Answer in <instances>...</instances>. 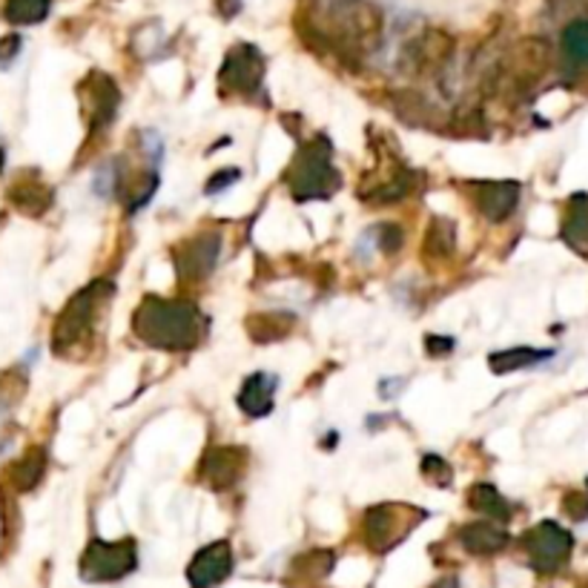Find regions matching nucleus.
I'll return each mask as SVG.
<instances>
[{"instance_id": "423d86ee", "label": "nucleus", "mask_w": 588, "mask_h": 588, "mask_svg": "<svg viewBox=\"0 0 588 588\" xmlns=\"http://www.w3.org/2000/svg\"><path fill=\"white\" fill-rule=\"evenodd\" d=\"M221 83L230 92H245L253 96L256 89H261V78H265V58L250 43H239L227 52L225 67H221Z\"/></svg>"}, {"instance_id": "1a4fd4ad", "label": "nucleus", "mask_w": 588, "mask_h": 588, "mask_svg": "<svg viewBox=\"0 0 588 588\" xmlns=\"http://www.w3.org/2000/svg\"><path fill=\"white\" fill-rule=\"evenodd\" d=\"M522 187L517 181H482L477 185V207L491 221H506L520 201Z\"/></svg>"}, {"instance_id": "6ab92c4d", "label": "nucleus", "mask_w": 588, "mask_h": 588, "mask_svg": "<svg viewBox=\"0 0 588 588\" xmlns=\"http://www.w3.org/2000/svg\"><path fill=\"white\" fill-rule=\"evenodd\" d=\"M43 468H47V457H43V451H29L21 462H14L9 477H12L18 491H32V488L41 482Z\"/></svg>"}, {"instance_id": "dca6fc26", "label": "nucleus", "mask_w": 588, "mask_h": 588, "mask_svg": "<svg viewBox=\"0 0 588 588\" xmlns=\"http://www.w3.org/2000/svg\"><path fill=\"white\" fill-rule=\"evenodd\" d=\"M471 508L479 514H486L491 520L508 522L511 520V506L494 486H474L471 488Z\"/></svg>"}, {"instance_id": "0eeeda50", "label": "nucleus", "mask_w": 588, "mask_h": 588, "mask_svg": "<svg viewBox=\"0 0 588 588\" xmlns=\"http://www.w3.org/2000/svg\"><path fill=\"white\" fill-rule=\"evenodd\" d=\"M413 526H417V522L408 517V508L379 506L370 508L368 517H365V537H368V546L373 548V551H388V548L397 546Z\"/></svg>"}, {"instance_id": "a211bd4d", "label": "nucleus", "mask_w": 588, "mask_h": 588, "mask_svg": "<svg viewBox=\"0 0 588 588\" xmlns=\"http://www.w3.org/2000/svg\"><path fill=\"white\" fill-rule=\"evenodd\" d=\"M562 56L568 63H588V21H571L562 29Z\"/></svg>"}, {"instance_id": "9b49d317", "label": "nucleus", "mask_w": 588, "mask_h": 588, "mask_svg": "<svg viewBox=\"0 0 588 588\" xmlns=\"http://www.w3.org/2000/svg\"><path fill=\"white\" fill-rule=\"evenodd\" d=\"M276 390H279V379L273 373H253L241 385L239 408L253 419L267 417L276 408Z\"/></svg>"}, {"instance_id": "393cba45", "label": "nucleus", "mask_w": 588, "mask_h": 588, "mask_svg": "<svg viewBox=\"0 0 588 588\" xmlns=\"http://www.w3.org/2000/svg\"><path fill=\"white\" fill-rule=\"evenodd\" d=\"M454 345H457V342H454L451 336H428V339H425V348H428V353H431V356L451 353Z\"/></svg>"}, {"instance_id": "5701e85b", "label": "nucleus", "mask_w": 588, "mask_h": 588, "mask_svg": "<svg viewBox=\"0 0 588 588\" xmlns=\"http://www.w3.org/2000/svg\"><path fill=\"white\" fill-rule=\"evenodd\" d=\"M18 52H21V38H18V34L3 38V41H0V67H9V63L18 58Z\"/></svg>"}, {"instance_id": "a878e982", "label": "nucleus", "mask_w": 588, "mask_h": 588, "mask_svg": "<svg viewBox=\"0 0 588 588\" xmlns=\"http://www.w3.org/2000/svg\"><path fill=\"white\" fill-rule=\"evenodd\" d=\"M433 588H459V580H457V577H445V580L437 582Z\"/></svg>"}, {"instance_id": "6e6552de", "label": "nucleus", "mask_w": 588, "mask_h": 588, "mask_svg": "<svg viewBox=\"0 0 588 588\" xmlns=\"http://www.w3.org/2000/svg\"><path fill=\"white\" fill-rule=\"evenodd\" d=\"M233 571V548L230 542L219 540L210 542L192 557L190 568H187V580L192 588H216L230 577Z\"/></svg>"}, {"instance_id": "4be33fe9", "label": "nucleus", "mask_w": 588, "mask_h": 588, "mask_svg": "<svg viewBox=\"0 0 588 588\" xmlns=\"http://www.w3.org/2000/svg\"><path fill=\"white\" fill-rule=\"evenodd\" d=\"M239 176H241V172L236 170V167H230V170H219L216 176L210 178V181H207L205 192H207V196H216V192H221L225 187H233L236 181H239Z\"/></svg>"}, {"instance_id": "ddd939ff", "label": "nucleus", "mask_w": 588, "mask_h": 588, "mask_svg": "<svg viewBox=\"0 0 588 588\" xmlns=\"http://www.w3.org/2000/svg\"><path fill=\"white\" fill-rule=\"evenodd\" d=\"M459 542L471 555L486 557L506 548L508 534L500 526H494V522H471V526L459 528Z\"/></svg>"}, {"instance_id": "aec40b11", "label": "nucleus", "mask_w": 588, "mask_h": 588, "mask_svg": "<svg viewBox=\"0 0 588 588\" xmlns=\"http://www.w3.org/2000/svg\"><path fill=\"white\" fill-rule=\"evenodd\" d=\"M12 201L18 210L29 212V216H38V212H43L49 207V190H43L41 185L14 187Z\"/></svg>"}, {"instance_id": "b1692460", "label": "nucleus", "mask_w": 588, "mask_h": 588, "mask_svg": "<svg viewBox=\"0 0 588 588\" xmlns=\"http://www.w3.org/2000/svg\"><path fill=\"white\" fill-rule=\"evenodd\" d=\"M566 514L571 520H586L588 517V500L580 494H568L566 497Z\"/></svg>"}, {"instance_id": "cd10ccee", "label": "nucleus", "mask_w": 588, "mask_h": 588, "mask_svg": "<svg viewBox=\"0 0 588 588\" xmlns=\"http://www.w3.org/2000/svg\"><path fill=\"white\" fill-rule=\"evenodd\" d=\"M586 486H588V482H586Z\"/></svg>"}, {"instance_id": "2eb2a0df", "label": "nucleus", "mask_w": 588, "mask_h": 588, "mask_svg": "<svg viewBox=\"0 0 588 588\" xmlns=\"http://www.w3.org/2000/svg\"><path fill=\"white\" fill-rule=\"evenodd\" d=\"M551 356H555V350L511 348L491 356V370L494 373H514V370H522V368H537L540 362H548Z\"/></svg>"}, {"instance_id": "f8f14e48", "label": "nucleus", "mask_w": 588, "mask_h": 588, "mask_svg": "<svg viewBox=\"0 0 588 588\" xmlns=\"http://www.w3.org/2000/svg\"><path fill=\"white\" fill-rule=\"evenodd\" d=\"M245 457L236 448H212L201 462V479L212 488H230L239 479Z\"/></svg>"}, {"instance_id": "9d476101", "label": "nucleus", "mask_w": 588, "mask_h": 588, "mask_svg": "<svg viewBox=\"0 0 588 588\" xmlns=\"http://www.w3.org/2000/svg\"><path fill=\"white\" fill-rule=\"evenodd\" d=\"M219 236L205 233L196 241H190V245L181 247V253H178V276H185V279H205V276H210L212 265L219 259Z\"/></svg>"}, {"instance_id": "4468645a", "label": "nucleus", "mask_w": 588, "mask_h": 588, "mask_svg": "<svg viewBox=\"0 0 588 588\" xmlns=\"http://www.w3.org/2000/svg\"><path fill=\"white\" fill-rule=\"evenodd\" d=\"M562 239L575 247L577 253L588 256V196H575L568 205L566 225H562Z\"/></svg>"}, {"instance_id": "f03ea898", "label": "nucleus", "mask_w": 588, "mask_h": 588, "mask_svg": "<svg viewBox=\"0 0 588 588\" xmlns=\"http://www.w3.org/2000/svg\"><path fill=\"white\" fill-rule=\"evenodd\" d=\"M290 187H293V199L299 201H325L333 196L339 187V172L333 170V150L325 138H316L296 158Z\"/></svg>"}, {"instance_id": "7ed1b4c3", "label": "nucleus", "mask_w": 588, "mask_h": 588, "mask_svg": "<svg viewBox=\"0 0 588 588\" xmlns=\"http://www.w3.org/2000/svg\"><path fill=\"white\" fill-rule=\"evenodd\" d=\"M110 293H112L110 281H92L89 288H83L81 293L69 299L63 313L58 316L56 330H52V339H56L58 353H63L67 348L78 345L83 336L89 333V328H92V316H96L98 305H101V301Z\"/></svg>"}, {"instance_id": "20e7f679", "label": "nucleus", "mask_w": 588, "mask_h": 588, "mask_svg": "<svg viewBox=\"0 0 588 588\" xmlns=\"http://www.w3.org/2000/svg\"><path fill=\"white\" fill-rule=\"evenodd\" d=\"M138 568V548L132 540H92L81 557V577L87 582H116Z\"/></svg>"}, {"instance_id": "39448f33", "label": "nucleus", "mask_w": 588, "mask_h": 588, "mask_svg": "<svg viewBox=\"0 0 588 588\" xmlns=\"http://www.w3.org/2000/svg\"><path fill=\"white\" fill-rule=\"evenodd\" d=\"M522 548H526L531 566L542 571V575H548V571H557V568L566 566L568 557H571V548H575V537L562 526H557V522L546 520L540 526H534L522 537Z\"/></svg>"}, {"instance_id": "bb28decb", "label": "nucleus", "mask_w": 588, "mask_h": 588, "mask_svg": "<svg viewBox=\"0 0 588 588\" xmlns=\"http://www.w3.org/2000/svg\"><path fill=\"white\" fill-rule=\"evenodd\" d=\"M0 172H3V150H0Z\"/></svg>"}, {"instance_id": "f257e3e1", "label": "nucleus", "mask_w": 588, "mask_h": 588, "mask_svg": "<svg viewBox=\"0 0 588 588\" xmlns=\"http://www.w3.org/2000/svg\"><path fill=\"white\" fill-rule=\"evenodd\" d=\"M132 330L152 348L187 350L199 345L205 322H201L199 308L192 301L147 296L141 308L136 310Z\"/></svg>"}, {"instance_id": "412c9836", "label": "nucleus", "mask_w": 588, "mask_h": 588, "mask_svg": "<svg viewBox=\"0 0 588 588\" xmlns=\"http://www.w3.org/2000/svg\"><path fill=\"white\" fill-rule=\"evenodd\" d=\"M373 239H377V247L382 253H397L399 247H402V230L397 225H382L373 230Z\"/></svg>"}, {"instance_id": "f3484780", "label": "nucleus", "mask_w": 588, "mask_h": 588, "mask_svg": "<svg viewBox=\"0 0 588 588\" xmlns=\"http://www.w3.org/2000/svg\"><path fill=\"white\" fill-rule=\"evenodd\" d=\"M52 0H7V21L14 27H32V23H41L49 14Z\"/></svg>"}]
</instances>
